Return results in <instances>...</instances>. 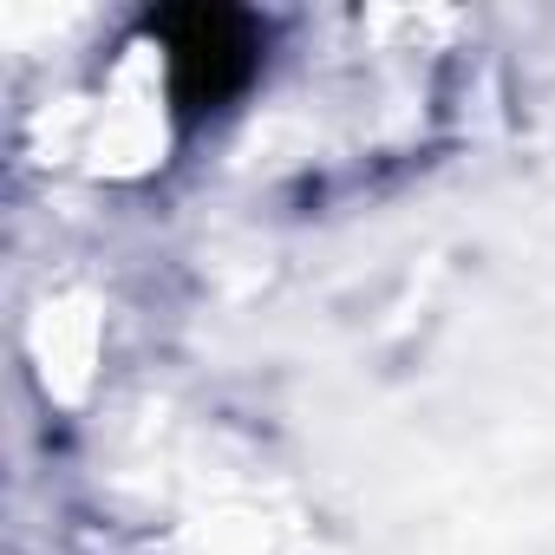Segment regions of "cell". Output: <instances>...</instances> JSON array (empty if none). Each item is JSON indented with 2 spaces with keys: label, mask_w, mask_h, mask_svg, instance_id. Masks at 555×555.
Returning <instances> with one entry per match:
<instances>
[{
  "label": "cell",
  "mask_w": 555,
  "mask_h": 555,
  "mask_svg": "<svg viewBox=\"0 0 555 555\" xmlns=\"http://www.w3.org/2000/svg\"><path fill=\"white\" fill-rule=\"evenodd\" d=\"M164 53H170V99L183 118L222 112L248 79H255V27L235 8H177L157 21Z\"/></svg>",
  "instance_id": "6da1fadb"
}]
</instances>
